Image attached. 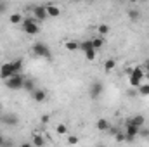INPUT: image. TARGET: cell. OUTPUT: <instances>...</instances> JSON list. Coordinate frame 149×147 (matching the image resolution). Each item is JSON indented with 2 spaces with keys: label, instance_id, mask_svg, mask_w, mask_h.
I'll use <instances>...</instances> for the list:
<instances>
[{
  "label": "cell",
  "instance_id": "cell-1",
  "mask_svg": "<svg viewBox=\"0 0 149 147\" xmlns=\"http://www.w3.org/2000/svg\"><path fill=\"white\" fill-rule=\"evenodd\" d=\"M144 78H146V73H144L142 66H137V68H132V73H130V76H128V83H130L132 87L139 88V87L142 85Z\"/></svg>",
  "mask_w": 149,
  "mask_h": 147
},
{
  "label": "cell",
  "instance_id": "cell-2",
  "mask_svg": "<svg viewBox=\"0 0 149 147\" xmlns=\"http://www.w3.org/2000/svg\"><path fill=\"white\" fill-rule=\"evenodd\" d=\"M24 81H26V78H24L23 74H14L12 78H9V80L5 81V87L10 88V90H19V88L24 87Z\"/></svg>",
  "mask_w": 149,
  "mask_h": 147
},
{
  "label": "cell",
  "instance_id": "cell-3",
  "mask_svg": "<svg viewBox=\"0 0 149 147\" xmlns=\"http://www.w3.org/2000/svg\"><path fill=\"white\" fill-rule=\"evenodd\" d=\"M23 31L26 33V35H37L38 31H40V28H38V21L35 17H28V19H24L23 21Z\"/></svg>",
  "mask_w": 149,
  "mask_h": 147
},
{
  "label": "cell",
  "instance_id": "cell-4",
  "mask_svg": "<svg viewBox=\"0 0 149 147\" xmlns=\"http://www.w3.org/2000/svg\"><path fill=\"white\" fill-rule=\"evenodd\" d=\"M33 55H37V57H50L52 55V52H50V49L45 45V43H42V42H37L35 45H33Z\"/></svg>",
  "mask_w": 149,
  "mask_h": 147
},
{
  "label": "cell",
  "instance_id": "cell-5",
  "mask_svg": "<svg viewBox=\"0 0 149 147\" xmlns=\"http://www.w3.org/2000/svg\"><path fill=\"white\" fill-rule=\"evenodd\" d=\"M16 74L14 71V66H12V62H5V64H2L0 66V78L3 80V81H7L9 78H12Z\"/></svg>",
  "mask_w": 149,
  "mask_h": 147
},
{
  "label": "cell",
  "instance_id": "cell-6",
  "mask_svg": "<svg viewBox=\"0 0 149 147\" xmlns=\"http://www.w3.org/2000/svg\"><path fill=\"white\" fill-rule=\"evenodd\" d=\"M102 90H104V87H102V83L101 81H94L92 85H90V99H99L101 97V94H102Z\"/></svg>",
  "mask_w": 149,
  "mask_h": 147
},
{
  "label": "cell",
  "instance_id": "cell-7",
  "mask_svg": "<svg viewBox=\"0 0 149 147\" xmlns=\"http://www.w3.org/2000/svg\"><path fill=\"white\" fill-rule=\"evenodd\" d=\"M127 125L135 126V128H142V126L146 125V118H144V116H141V114L132 116V118H128V119H127Z\"/></svg>",
  "mask_w": 149,
  "mask_h": 147
},
{
  "label": "cell",
  "instance_id": "cell-8",
  "mask_svg": "<svg viewBox=\"0 0 149 147\" xmlns=\"http://www.w3.org/2000/svg\"><path fill=\"white\" fill-rule=\"evenodd\" d=\"M33 17H35L37 21H43V19L49 17V16H47V10H45V5H37V7H33Z\"/></svg>",
  "mask_w": 149,
  "mask_h": 147
},
{
  "label": "cell",
  "instance_id": "cell-9",
  "mask_svg": "<svg viewBox=\"0 0 149 147\" xmlns=\"http://www.w3.org/2000/svg\"><path fill=\"white\" fill-rule=\"evenodd\" d=\"M45 10H47V16L49 17H59L61 16V9L54 3H47L45 5Z\"/></svg>",
  "mask_w": 149,
  "mask_h": 147
},
{
  "label": "cell",
  "instance_id": "cell-10",
  "mask_svg": "<svg viewBox=\"0 0 149 147\" xmlns=\"http://www.w3.org/2000/svg\"><path fill=\"white\" fill-rule=\"evenodd\" d=\"M31 97H33L35 102H45V101H47V94H45V90H42V88H35V90L31 92Z\"/></svg>",
  "mask_w": 149,
  "mask_h": 147
},
{
  "label": "cell",
  "instance_id": "cell-11",
  "mask_svg": "<svg viewBox=\"0 0 149 147\" xmlns=\"http://www.w3.org/2000/svg\"><path fill=\"white\" fill-rule=\"evenodd\" d=\"M139 132H141V128H135V126H130V125H127V132H125V137H127V140L128 142H132L137 135H139Z\"/></svg>",
  "mask_w": 149,
  "mask_h": 147
},
{
  "label": "cell",
  "instance_id": "cell-12",
  "mask_svg": "<svg viewBox=\"0 0 149 147\" xmlns=\"http://www.w3.org/2000/svg\"><path fill=\"white\" fill-rule=\"evenodd\" d=\"M95 128H97L99 132H108V130H111V125H109V121H108L106 118H101V119H97Z\"/></svg>",
  "mask_w": 149,
  "mask_h": 147
},
{
  "label": "cell",
  "instance_id": "cell-13",
  "mask_svg": "<svg viewBox=\"0 0 149 147\" xmlns=\"http://www.w3.org/2000/svg\"><path fill=\"white\" fill-rule=\"evenodd\" d=\"M3 123L9 125V126H16V125L19 123V118H17L16 114H10V112H9V114L3 116Z\"/></svg>",
  "mask_w": 149,
  "mask_h": 147
},
{
  "label": "cell",
  "instance_id": "cell-14",
  "mask_svg": "<svg viewBox=\"0 0 149 147\" xmlns=\"http://www.w3.org/2000/svg\"><path fill=\"white\" fill-rule=\"evenodd\" d=\"M64 49L70 50V52H76V50L80 49V43L74 42V40H66V42H64Z\"/></svg>",
  "mask_w": 149,
  "mask_h": 147
},
{
  "label": "cell",
  "instance_id": "cell-15",
  "mask_svg": "<svg viewBox=\"0 0 149 147\" xmlns=\"http://www.w3.org/2000/svg\"><path fill=\"white\" fill-rule=\"evenodd\" d=\"M92 42V47H94V50H99V49H102V45H104V37H97V38H92L90 40Z\"/></svg>",
  "mask_w": 149,
  "mask_h": 147
},
{
  "label": "cell",
  "instance_id": "cell-16",
  "mask_svg": "<svg viewBox=\"0 0 149 147\" xmlns=\"http://www.w3.org/2000/svg\"><path fill=\"white\" fill-rule=\"evenodd\" d=\"M31 146L33 147H43L45 146V139H43L42 135L35 133V135H33V142H31Z\"/></svg>",
  "mask_w": 149,
  "mask_h": 147
},
{
  "label": "cell",
  "instance_id": "cell-17",
  "mask_svg": "<svg viewBox=\"0 0 149 147\" xmlns=\"http://www.w3.org/2000/svg\"><path fill=\"white\" fill-rule=\"evenodd\" d=\"M114 68H116V61H114V59H108V61L104 62V71H106V73H111Z\"/></svg>",
  "mask_w": 149,
  "mask_h": 147
},
{
  "label": "cell",
  "instance_id": "cell-18",
  "mask_svg": "<svg viewBox=\"0 0 149 147\" xmlns=\"http://www.w3.org/2000/svg\"><path fill=\"white\" fill-rule=\"evenodd\" d=\"M9 21H10V24H23V16L21 14H10Z\"/></svg>",
  "mask_w": 149,
  "mask_h": 147
},
{
  "label": "cell",
  "instance_id": "cell-19",
  "mask_svg": "<svg viewBox=\"0 0 149 147\" xmlns=\"http://www.w3.org/2000/svg\"><path fill=\"white\" fill-rule=\"evenodd\" d=\"M139 94H141L142 97H148L149 95V83H142V85L139 87Z\"/></svg>",
  "mask_w": 149,
  "mask_h": 147
},
{
  "label": "cell",
  "instance_id": "cell-20",
  "mask_svg": "<svg viewBox=\"0 0 149 147\" xmlns=\"http://www.w3.org/2000/svg\"><path fill=\"white\" fill-rule=\"evenodd\" d=\"M12 66H14V71H16V74H21V69H23V59L14 61V62H12Z\"/></svg>",
  "mask_w": 149,
  "mask_h": 147
},
{
  "label": "cell",
  "instance_id": "cell-21",
  "mask_svg": "<svg viewBox=\"0 0 149 147\" xmlns=\"http://www.w3.org/2000/svg\"><path fill=\"white\" fill-rule=\"evenodd\" d=\"M97 31H99L101 37H104V35L109 31V26H108V24H99V26H97Z\"/></svg>",
  "mask_w": 149,
  "mask_h": 147
},
{
  "label": "cell",
  "instance_id": "cell-22",
  "mask_svg": "<svg viewBox=\"0 0 149 147\" xmlns=\"http://www.w3.org/2000/svg\"><path fill=\"white\" fill-rule=\"evenodd\" d=\"M56 132H57L59 135H66V133H68V126L61 123V125H57V126H56Z\"/></svg>",
  "mask_w": 149,
  "mask_h": 147
},
{
  "label": "cell",
  "instance_id": "cell-23",
  "mask_svg": "<svg viewBox=\"0 0 149 147\" xmlns=\"http://www.w3.org/2000/svg\"><path fill=\"white\" fill-rule=\"evenodd\" d=\"M95 52H97V50L90 49V50H87V52H85V57H87L88 61H94V59H95Z\"/></svg>",
  "mask_w": 149,
  "mask_h": 147
},
{
  "label": "cell",
  "instance_id": "cell-24",
  "mask_svg": "<svg viewBox=\"0 0 149 147\" xmlns=\"http://www.w3.org/2000/svg\"><path fill=\"white\" fill-rule=\"evenodd\" d=\"M23 88H26V90L33 92V90H35V83H33L31 80H26V81H24V87H23Z\"/></svg>",
  "mask_w": 149,
  "mask_h": 147
},
{
  "label": "cell",
  "instance_id": "cell-25",
  "mask_svg": "<svg viewBox=\"0 0 149 147\" xmlns=\"http://www.w3.org/2000/svg\"><path fill=\"white\" fill-rule=\"evenodd\" d=\"M114 140H116V142H123V140H127V137H125V133L116 132V133H114Z\"/></svg>",
  "mask_w": 149,
  "mask_h": 147
},
{
  "label": "cell",
  "instance_id": "cell-26",
  "mask_svg": "<svg viewBox=\"0 0 149 147\" xmlns=\"http://www.w3.org/2000/svg\"><path fill=\"white\" fill-rule=\"evenodd\" d=\"M78 140H80V139H78L76 135H68V144H70V146H76Z\"/></svg>",
  "mask_w": 149,
  "mask_h": 147
},
{
  "label": "cell",
  "instance_id": "cell-27",
  "mask_svg": "<svg viewBox=\"0 0 149 147\" xmlns=\"http://www.w3.org/2000/svg\"><path fill=\"white\" fill-rule=\"evenodd\" d=\"M128 17H132V19H139V10H130V12H128Z\"/></svg>",
  "mask_w": 149,
  "mask_h": 147
},
{
  "label": "cell",
  "instance_id": "cell-28",
  "mask_svg": "<svg viewBox=\"0 0 149 147\" xmlns=\"http://www.w3.org/2000/svg\"><path fill=\"white\" fill-rule=\"evenodd\" d=\"M144 139H149V128H141V132H139Z\"/></svg>",
  "mask_w": 149,
  "mask_h": 147
},
{
  "label": "cell",
  "instance_id": "cell-29",
  "mask_svg": "<svg viewBox=\"0 0 149 147\" xmlns=\"http://www.w3.org/2000/svg\"><path fill=\"white\" fill-rule=\"evenodd\" d=\"M142 69H144V73H149V59H146V61H144Z\"/></svg>",
  "mask_w": 149,
  "mask_h": 147
},
{
  "label": "cell",
  "instance_id": "cell-30",
  "mask_svg": "<svg viewBox=\"0 0 149 147\" xmlns=\"http://www.w3.org/2000/svg\"><path fill=\"white\" fill-rule=\"evenodd\" d=\"M49 119H50V118H49L47 114H43V116L40 118V121H42V125H45V123H49Z\"/></svg>",
  "mask_w": 149,
  "mask_h": 147
},
{
  "label": "cell",
  "instance_id": "cell-31",
  "mask_svg": "<svg viewBox=\"0 0 149 147\" xmlns=\"http://www.w3.org/2000/svg\"><path fill=\"white\" fill-rule=\"evenodd\" d=\"M21 147H33L31 144H28V142H24V144H21Z\"/></svg>",
  "mask_w": 149,
  "mask_h": 147
},
{
  "label": "cell",
  "instance_id": "cell-32",
  "mask_svg": "<svg viewBox=\"0 0 149 147\" xmlns=\"http://www.w3.org/2000/svg\"><path fill=\"white\" fill-rule=\"evenodd\" d=\"M2 10H5V5H3V3H0V12H2Z\"/></svg>",
  "mask_w": 149,
  "mask_h": 147
},
{
  "label": "cell",
  "instance_id": "cell-33",
  "mask_svg": "<svg viewBox=\"0 0 149 147\" xmlns=\"http://www.w3.org/2000/svg\"><path fill=\"white\" fill-rule=\"evenodd\" d=\"M3 146V137H2V135H0V147Z\"/></svg>",
  "mask_w": 149,
  "mask_h": 147
},
{
  "label": "cell",
  "instance_id": "cell-34",
  "mask_svg": "<svg viewBox=\"0 0 149 147\" xmlns=\"http://www.w3.org/2000/svg\"><path fill=\"white\" fill-rule=\"evenodd\" d=\"M95 147H106V146H102V144H99V146H95Z\"/></svg>",
  "mask_w": 149,
  "mask_h": 147
}]
</instances>
